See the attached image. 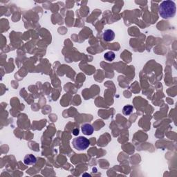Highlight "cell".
Here are the masks:
<instances>
[{"instance_id": "6da1fadb", "label": "cell", "mask_w": 177, "mask_h": 177, "mask_svg": "<svg viewBox=\"0 0 177 177\" xmlns=\"http://www.w3.org/2000/svg\"><path fill=\"white\" fill-rule=\"evenodd\" d=\"M176 12V6L175 2L167 0L161 3L159 6V14L162 18L168 19L175 17Z\"/></svg>"}, {"instance_id": "9c48e42d", "label": "cell", "mask_w": 177, "mask_h": 177, "mask_svg": "<svg viewBox=\"0 0 177 177\" xmlns=\"http://www.w3.org/2000/svg\"><path fill=\"white\" fill-rule=\"evenodd\" d=\"M82 176H91V175H88V174H85V175H83Z\"/></svg>"}, {"instance_id": "7a4b0ae2", "label": "cell", "mask_w": 177, "mask_h": 177, "mask_svg": "<svg viewBox=\"0 0 177 177\" xmlns=\"http://www.w3.org/2000/svg\"><path fill=\"white\" fill-rule=\"evenodd\" d=\"M74 147L78 151L85 150L90 145L89 140L84 136H78L75 138L72 141Z\"/></svg>"}, {"instance_id": "52a82bcc", "label": "cell", "mask_w": 177, "mask_h": 177, "mask_svg": "<svg viewBox=\"0 0 177 177\" xmlns=\"http://www.w3.org/2000/svg\"><path fill=\"white\" fill-rule=\"evenodd\" d=\"M104 58L105 60L108 62L113 61L115 58H116V54L113 51H109L107 52L105 55H104Z\"/></svg>"}, {"instance_id": "277c9868", "label": "cell", "mask_w": 177, "mask_h": 177, "mask_svg": "<svg viewBox=\"0 0 177 177\" xmlns=\"http://www.w3.org/2000/svg\"><path fill=\"white\" fill-rule=\"evenodd\" d=\"M115 38V33L111 29H107L103 33V39L106 42H111Z\"/></svg>"}, {"instance_id": "ba28073f", "label": "cell", "mask_w": 177, "mask_h": 177, "mask_svg": "<svg viewBox=\"0 0 177 177\" xmlns=\"http://www.w3.org/2000/svg\"><path fill=\"white\" fill-rule=\"evenodd\" d=\"M78 134H79V130H78V129H75V130L73 131V134H74V136H78Z\"/></svg>"}, {"instance_id": "8992f818", "label": "cell", "mask_w": 177, "mask_h": 177, "mask_svg": "<svg viewBox=\"0 0 177 177\" xmlns=\"http://www.w3.org/2000/svg\"><path fill=\"white\" fill-rule=\"evenodd\" d=\"M134 110L133 106L131 105H125L123 109V114L125 115V116H129L130 115Z\"/></svg>"}, {"instance_id": "5b68a950", "label": "cell", "mask_w": 177, "mask_h": 177, "mask_svg": "<svg viewBox=\"0 0 177 177\" xmlns=\"http://www.w3.org/2000/svg\"><path fill=\"white\" fill-rule=\"evenodd\" d=\"M36 162H37V159H36V157L34 155H33V154H27V155L25 156L24 159V164L27 165H35Z\"/></svg>"}, {"instance_id": "3957f363", "label": "cell", "mask_w": 177, "mask_h": 177, "mask_svg": "<svg viewBox=\"0 0 177 177\" xmlns=\"http://www.w3.org/2000/svg\"><path fill=\"white\" fill-rule=\"evenodd\" d=\"M81 129H82V131L83 134L86 135V136H90L93 133H94V129L93 126L89 123H84V124L81 126Z\"/></svg>"}]
</instances>
